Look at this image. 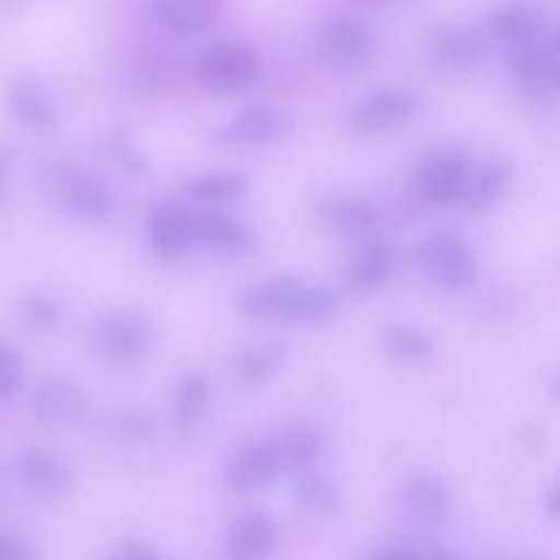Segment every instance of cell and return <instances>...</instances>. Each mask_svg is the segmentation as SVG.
I'll return each mask as SVG.
<instances>
[{
    "mask_svg": "<svg viewBox=\"0 0 560 560\" xmlns=\"http://www.w3.org/2000/svg\"><path fill=\"white\" fill-rule=\"evenodd\" d=\"M422 109V96L411 88L378 90L359 101L346 116L357 136H381L405 127Z\"/></svg>",
    "mask_w": 560,
    "mask_h": 560,
    "instance_id": "52a82bcc",
    "label": "cell"
},
{
    "mask_svg": "<svg viewBox=\"0 0 560 560\" xmlns=\"http://www.w3.org/2000/svg\"><path fill=\"white\" fill-rule=\"evenodd\" d=\"M427 276L446 291H466L479 280V262L468 243L448 230L429 234L420 247Z\"/></svg>",
    "mask_w": 560,
    "mask_h": 560,
    "instance_id": "8992f818",
    "label": "cell"
},
{
    "mask_svg": "<svg viewBox=\"0 0 560 560\" xmlns=\"http://www.w3.org/2000/svg\"><path fill=\"white\" fill-rule=\"evenodd\" d=\"M354 560H422L413 545H383L359 553Z\"/></svg>",
    "mask_w": 560,
    "mask_h": 560,
    "instance_id": "d590c367",
    "label": "cell"
},
{
    "mask_svg": "<svg viewBox=\"0 0 560 560\" xmlns=\"http://www.w3.org/2000/svg\"><path fill=\"white\" fill-rule=\"evenodd\" d=\"M396 267V256L389 243L381 238H368L354 243L352 252L346 256L339 278L343 289L357 295L378 291L387 284Z\"/></svg>",
    "mask_w": 560,
    "mask_h": 560,
    "instance_id": "7c38bea8",
    "label": "cell"
},
{
    "mask_svg": "<svg viewBox=\"0 0 560 560\" xmlns=\"http://www.w3.org/2000/svg\"><path fill=\"white\" fill-rule=\"evenodd\" d=\"M107 560H125L122 556H114V558H107Z\"/></svg>",
    "mask_w": 560,
    "mask_h": 560,
    "instance_id": "ab89813d",
    "label": "cell"
},
{
    "mask_svg": "<svg viewBox=\"0 0 560 560\" xmlns=\"http://www.w3.org/2000/svg\"><path fill=\"white\" fill-rule=\"evenodd\" d=\"M488 26L499 39L510 44V48L538 42L553 33L547 11L532 2H508L494 9L488 18Z\"/></svg>",
    "mask_w": 560,
    "mask_h": 560,
    "instance_id": "ffe728a7",
    "label": "cell"
},
{
    "mask_svg": "<svg viewBox=\"0 0 560 560\" xmlns=\"http://www.w3.org/2000/svg\"><path fill=\"white\" fill-rule=\"evenodd\" d=\"M287 348L280 341H262L256 346H247L234 357V376L243 389L262 387L284 363Z\"/></svg>",
    "mask_w": 560,
    "mask_h": 560,
    "instance_id": "484cf974",
    "label": "cell"
},
{
    "mask_svg": "<svg viewBox=\"0 0 560 560\" xmlns=\"http://www.w3.org/2000/svg\"><path fill=\"white\" fill-rule=\"evenodd\" d=\"M18 470L22 479L44 494H66L74 486L70 468L50 451L28 446L18 457Z\"/></svg>",
    "mask_w": 560,
    "mask_h": 560,
    "instance_id": "cb8c5ba5",
    "label": "cell"
},
{
    "mask_svg": "<svg viewBox=\"0 0 560 560\" xmlns=\"http://www.w3.org/2000/svg\"><path fill=\"white\" fill-rule=\"evenodd\" d=\"M11 164H13V151L7 147H0V201L7 197Z\"/></svg>",
    "mask_w": 560,
    "mask_h": 560,
    "instance_id": "74e56055",
    "label": "cell"
},
{
    "mask_svg": "<svg viewBox=\"0 0 560 560\" xmlns=\"http://www.w3.org/2000/svg\"><path fill=\"white\" fill-rule=\"evenodd\" d=\"M158 20L182 37L206 31L221 11V0H155Z\"/></svg>",
    "mask_w": 560,
    "mask_h": 560,
    "instance_id": "d4e9b609",
    "label": "cell"
},
{
    "mask_svg": "<svg viewBox=\"0 0 560 560\" xmlns=\"http://www.w3.org/2000/svg\"><path fill=\"white\" fill-rule=\"evenodd\" d=\"M31 411L44 424L72 427L88 418L90 398L66 376H44L31 392Z\"/></svg>",
    "mask_w": 560,
    "mask_h": 560,
    "instance_id": "8fae6325",
    "label": "cell"
},
{
    "mask_svg": "<svg viewBox=\"0 0 560 560\" xmlns=\"http://www.w3.org/2000/svg\"><path fill=\"white\" fill-rule=\"evenodd\" d=\"M120 556H122L125 560H166L160 551H155L151 545L140 542V540H127V542L122 545Z\"/></svg>",
    "mask_w": 560,
    "mask_h": 560,
    "instance_id": "8d00e7d4",
    "label": "cell"
},
{
    "mask_svg": "<svg viewBox=\"0 0 560 560\" xmlns=\"http://www.w3.org/2000/svg\"><path fill=\"white\" fill-rule=\"evenodd\" d=\"M269 444L282 466V472H304L308 470L324 453V433L311 422H289L280 427Z\"/></svg>",
    "mask_w": 560,
    "mask_h": 560,
    "instance_id": "7402d4cb",
    "label": "cell"
},
{
    "mask_svg": "<svg viewBox=\"0 0 560 560\" xmlns=\"http://www.w3.org/2000/svg\"><path fill=\"white\" fill-rule=\"evenodd\" d=\"M486 57V39L466 26H440L427 37V59L438 70L468 72Z\"/></svg>",
    "mask_w": 560,
    "mask_h": 560,
    "instance_id": "e0dca14e",
    "label": "cell"
},
{
    "mask_svg": "<svg viewBox=\"0 0 560 560\" xmlns=\"http://www.w3.org/2000/svg\"><path fill=\"white\" fill-rule=\"evenodd\" d=\"M236 311L252 322L326 324L339 311V295L295 273H278L245 287L236 298Z\"/></svg>",
    "mask_w": 560,
    "mask_h": 560,
    "instance_id": "6da1fadb",
    "label": "cell"
},
{
    "mask_svg": "<svg viewBox=\"0 0 560 560\" xmlns=\"http://www.w3.org/2000/svg\"><path fill=\"white\" fill-rule=\"evenodd\" d=\"M112 151H114V155L118 158V162H120L122 166H127V168H131V171H136V173L147 171V166H149V162L144 160V155L131 144V140H129V136L125 133V129H116V131L112 133Z\"/></svg>",
    "mask_w": 560,
    "mask_h": 560,
    "instance_id": "836d02e7",
    "label": "cell"
},
{
    "mask_svg": "<svg viewBox=\"0 0 560 560\" xmlns=\"http://www.w3.org/2000/svg\"><path fill=\"white\" fill-rule=\"evenodd\" d=\"M510 79L521 96L532 101L553 98L560 85L556 35L510 48Z\"/></svg>",
    "mask_w": 560,
    "mask_h": 560,
    "instance_id": "ba28073f",
    "label": "cell"
},
{
    "mask_svg": "<svg viewBox=\"0 0 560 560\" xmlns=\"http://www.w3.org/2000/svg\"><path fill=\"white\" fill-rule=\"evenodd\" d=\"M0 560H39V556L26 538L0 529Z\"/></svg>",
    "mask_w": 560,
    "mask_h": 560,
    "instance_id": "e575fe53",
    "label": "cell"
},
{
    "mask_svg": "<svg viewBox=\"0 0 560 560\" xmlns=\"http://www.w3.org/2000/svg\"><path fill=\"white\" fill-rule=\"evenodd\" d=\"M322 59L339 72H357L372 63L376 55V35L361 15L337 13L317 37Z\"/></svg>",
    "mask_w": 560,
    "mask_h": 560,
    "instance_id": "5b68a950",
    "label": "cell"
},
{
    "mask_svg": "<svg viewBox=\"0 0 560 560\" xmlns=\"http://www.w3.org/2000/svg\"><path fill=\"white\" fill-rule=\"evenodd\" d=\"M280 542L278 523L262 510L238 514L228 532L225 549L230 560H269Z\"/></svg>",
    "mask_w": 560,
    "mask_h": 560,
    "instance_id": "d6986e66",
    "label": "cell"
},
{
    "mask_svg": "<svg viewBox=\"0 0 560 560\" xmlns=\"http://www.w3.org/2000/svg\"><path fill=\"white\" fill-rule=\"evenodd\" d=\"M405 512L424 527H444L453 518V494L444 477L438 472H416L400 488Z\"/></svg>",
    "mask_w": 560,
    "mask_h": 560,
    "instance_id": "4fadbf2b",
    "label": "cell"
},
{
    "mask_svg": "<svg viewBox=\"0 0 560 560\" xmlns=\"http://www.w3.org/2000/svg\"><path fill=\"white\" fill-rule=\"evenodd\" d=\"M22 315L33 328L50 330L57 326L61 311L52 298L42 293H31L22 300Z\"/></svg>",
    "mask_w": 560,
    "mask_h": 560,
    "instance_id": "d6a6232c",
    "label": "cell"
},
{
    "mask_svg": "<svg viewBox=\"0 0 560 560\" xmlns=\"http://www.w3.org/2000/svg\"><path fill=\"white\" fill-rule=\"evenodd\" d=\"M249 177L238 171H214L188 177L182 184L186 197L208 203H225L243 197L247 192Z\"/></svg>",
    "mask_w": 560,
    "mask_h": 560,
    "instance_id": "f1b7e54d",
    "label": "cell"
},
{
    "mask_svg": "<svg viewBox=\"0 0 560 560\" xmlns=\"http://www.w3.org/2000/svg\"><path fill=\"white\" fill-rule=\"evenodd\" d=\"M468 166V153L459 144H431L416 164V188L431 203H453L459 197Z\"/></svg>",
    "mask_w": 560,
    "mask_h": 560,
    "instance_id": "9c48e42d",
    "label": "cell"
},
{
    "mask_svg": "<svg viewBox=\"0 0 560 560\" xmlns=\"http://www.w3.org/2000/svg\"><path fill=\"white\" fill-rule=\"evenodd\" d=\"M195 243L223 258H243L256 252L258 236L252 225L219 210L195 214Z\"/></svg>",
    "mask_w": 560,
    "mask_h": 560,
    "instance_id": "ac0fdd59",
    "label": "cell"
},
{
    "mask_svg": "<svg viewBox=\"0 0 560 560\" xmlns=\"http://www.w3.org/2000/svg\"><path fill=\"white\" fill-rule=\"evenodd\" d=\"M151 249L162 258H179L195 245V214L177 201H158L147 214Z\"/></svg>",
    "mask_w": 560,
    "mask_h": 560,
    "instance_id": "2e32d148",
    "label": "cell"
},
{
    "mask_svg": "<svg viewBox=\"0 0 560 560\" xmlns=\"http://www.w3.org/2000/svg\"><path fill=\"white\" fill-rule=\"evenodd\" d=\"M44 186L59 210L83 221H109L116 199L109 188L68 162H52L44 168Z\"/></svg>",
    "mask_w": 560,
    "mask_h": 560,
    "instance_id": "3957f363",
    "label": "cell"
},
{
    "mask_svg": "<svg viewBox=\"0 0 560 560\" xmlns=\"http://www.w3.org/2000/svg\"><path fill=\"white\" fill-rule=\"evenodd\" d=\"M381 346L383 350L405 363H422L433 357V339L411 324L389 322L381 328Z\"/></svg>",
    "mask_w": 560,
    "mask_h": 560,
    "instance_id": "f546056e",
    "label": "cell"
},
{
    "mask_svg": "<svg viewBox=\"0 0 560 560\" xmlns=\"http://www.w3.org/2000/svg\"><path fill=\"white\" fill-rule=\"evenodd\" d=\"M94 348L116 365L142 361L155 343V326L140 311H109L94 326Z\"/></svg>",
    "mask_w": 560,
    "mask_h": 560,
    "instance_id": "277c9868",
    "label": "cell"
},
{
    "mask_svg": "<svg viewBox=\"0 0 560 560\" xmlns=\"http://www.w3.org/2000/svg\"><path fill=\"white\" fill-rule=\"evenodd\" d=\"M280 475L284 472L269 440H256L232 453L223 470V483L228 490L243 494L271 486Z\"/></svg>",
    "mask_w": 560,
    "mask_h": 560,
    "instance_id": "9a60e30c",
    "label": "cell"
},
{
    "mask_svg": "<svg viewBox=\"0 0 560 560\" xmlns=\"http://www.w3.org/2000/svg\"><path fill=\"white\" fill-rule=\"evenodd\" d=\"M542 505H545V512L549 514V518H556L558 512H560V499H558V486H551L547 490V494L542 497Z\"/></svg>",
    "mask_w": 560,
    "mask_h": 560,
    "instance_id": "f35d334b",
    "label": "cell"
},
{
    "mask_svg": "<svg viewBox=\"0 0 560 560\" xmlns=\"http://www.w3.org/2000/svg\"><path fill=\"white\" fill-rule=\"evenodd\" d=\"M105 427L112 435L122 438V440H131V442H147L158 431V424H155L153 416L144 409H138V407H125V409L114 411L105 420Z\"/></svg>",
    "mask_w": 560,
    "mask_h": 560,
    "instance_id": "4dcf8cb0",
    "label": "cell"
},
{
    "mask_svg": "<svg viewBox=\"0 0 560 560\" xmlns=\"http://www.w3.org/2000/svg\"><path fill=\"white\" fill-rule=\"evenodd\" d=\"M317 221L322 228L343 241H368L378 232V210L361 197L332 195L317 203Z\"/></svg>",
    "mask_w": 560,
    "mask_h": 560,
    "instance_id": "5bb4252c",
    "label": "cell"
},
{
    "mask_svg": "<svg viewBox=\"0 0 560 560\" xmlns=\"http://www.w3.org/2000/svg\"><path fill=\"white\" fill-rule=\"evenodd\" d=\"M24 385V359L15 343L0 337V400H11Z\"/></svg>",
    "mask_w": 560,
    "mask_h": 560,
    "instance_id": "1f68e13d",
    "label": "cell"
},
{
    "mask_svg": "<svg viewBox=\"0 0 560 560\" xmlns=\"http://www.w3.org/2000/svg\"><path fill=\"white\" fill-rule=\"evenodd\" d=\"M510 162L501 155H486L479 162L470 164L457 197L468 212H481L490 208L510 184Z\"/></svg>",
    "mask_w": 560,
    "mask_h": 560,
    "instance_id": "44dd1931",
    "label": "cell"
},
{
    "mask_svg": "<svg viewBox=\"0 0 560 560\" xmlns=\"http://www.w3.org/2000/svg\"><path fill=\"white\" fill-rule=\"evenodd\" d=\"M9 109L13 112L15 120L39 136L52 133L59 125L57 109L44 90V85L33 77H20L9 85L7 92Z\"/></svg>",
    "mask_w": 560,
    "mask_h": 560,
    "instance_id": "603a6c76",
    "label": "cell"
},
{
    "mask_svg": "<svg viewBox=\"0 0 560 560\" xmlns=\"http://www.w3.org/2000/svg\"><path fill=\"white\" fill-rule=\"evenodd\" d=\"M210 400H212V389L210 381L201 372H186L175 389L173 398V420L179 429H192L210 411Z\"/></svg>",
    "mask_w": 560,
    "mask_h": 560,
    "instance_id": "83f0119b",
    "label": "cell"
},
{
    "mask_svg": "<svg viewBox=\"0 0 560 560\" xmlns=\"http://www.w3.org/2000/svg\"><path fill=\"white\" fill-rule=\"evenodd\" d=\"M293 505L311 516H332L341 505L339 486L324 472L304 470L291 488Z\"/></svg>",
    "mask_w": 560,
    "mask_h": 560,
    "instance_id": "4316f807",
    "label": "cell"
},
{
    "mask_svg": "<svg viewBox=\"0 0 560 560\" xmlns=\"http://www.w3.org/2000/svg\"><path fill=\"white\" fill-rule=\"evenodd\" d=\"M262 59L243 39H223L203 50L197 63V81L203 92L228 98L247 92L260 77Z\"/></svg>",
    "mask_w": 560,
    "mask_h": 560,
    "instance_id": "7a4b0ae2",
    "label": "cell"
},
{
    "mask_svg": "<svg viewBox=\"0 0 560 560\" xmlns=\"http://www.w3.org/2000/svg\"><path fill=\"white\" fill-rule=\"evenodd\" d=\"M293 122L287 112L273 105H247L212 131V140L225 147H265L282 140Z\"/></svg>",
    "mask_w": 560,
    "mask_h": 560,
    "instance_id": "30bf717a",
    "label": "cell"
}]
</instances>
